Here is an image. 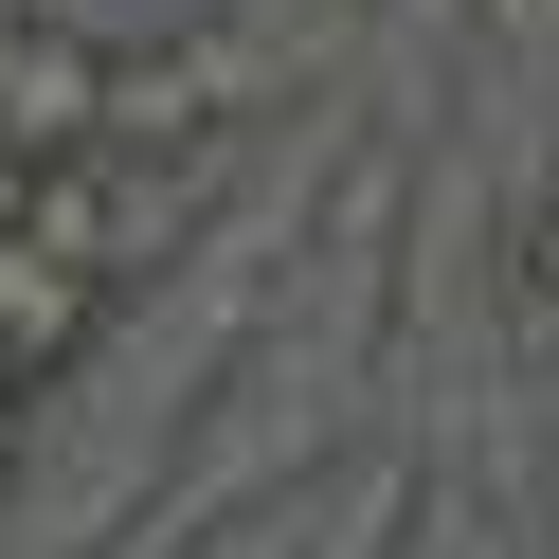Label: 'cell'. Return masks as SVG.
<instances>
[{
	"mask_svg": "<svg viewBox=\"0 0 559 559\" xmlns=\"http://www.w3.org/2000/svg\"><path fill=\"white\" fill-rule=\"evenodd\" d=\"M37 181H55V163L19 145V127H0V235H37Z\"/></svg>",
	"mask_w": 559,
	"mask_h": 559,
	"instance_id": "3",
	"label": "cell"
},
{
	"mask_svg": "<svg viewBox=\"0 0 559 559\" xmlns=\"http://www.w3.org/2000/svg\"><path fill=\"white\" fill-rule=\"evenodd\" d=\"M523 307H542V325H559V181L523 199Z\"/></svg>",
	"mask_w": 559,
	"mask_h": 559,
	"instance_id": "2",
	"label": "cell"
},
{
	"mask_svg": "<svg viewBox=\"0 0 559 559\" xmlns=\"http://www.w3.org/2000/svg\"><path fill=\"white\" fill-rule=\"evenodd\" d=\"M19 55H37V0H0V73H19Z\"/></svg>",
	"mask_w": 559,
	"mask_h": 559,
	"instance_id": "4",
	"label": "cell"
},
{
	"mask_svg": "<svg viewBox=\"0 0 559 559\" xmlns=\"http://www.w3.org/2000/svg\"><path fill=\"white\" fill-rule=\"evenodd\" d=\"M0 487H19V397H0Z\"/></svg>",
	"mask_w": 559,
	"mask_h": 559,
	"instance_id": "5",
	"label": "cell"
},
{
	"mask_svg": "<svg viewBox=\"0 0 559 559\" xmlns=\"http://www.w3.org/2000/svg\"><path fill=\"white\" fill-rule=\"evenodd\" d=\"M91 361V271H55L37 235H0V397H55Z\"/></svg>",
	"mask_w": 559,
	"mask_h": 559,
	"instance_id": "1",
	"label": "cell"
}]
</instances>
